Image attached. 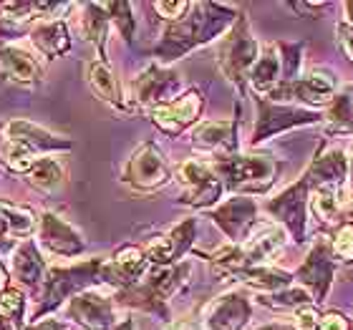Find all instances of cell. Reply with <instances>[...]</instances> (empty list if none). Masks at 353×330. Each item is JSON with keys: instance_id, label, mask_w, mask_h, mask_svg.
Segmentation results:
<instances>
[{"instance_id": "6da1fadb", "label": "cell", "mask_w": 353, "mask_h": 330, "mask_svg": "<svg viewBox=\"0 0 353 330\" xmlns=\"http://www.w3.org/2000/svg\"><path fill=\"white\" fill-rule=\"evenodd\" d=\"M235 10L228 6H217V3H192L190 10L179 18V21L170 23L164 30L162 41L154 48V56L162 63H172V61L182 59L184 53H190L197 45H205L222 36L225 30L235 23Z\"/></svg>"}, {"instance_id": "7a4b0ae2", "label": "cell", "mask_w": 353, "mask_h": 330, "mask_svg": "<svg viewBox=\"0 0 353 330\" xmlns=\"http://www.w3.org/2000/svg\"><path fill=\"white\" fill-rule=\"evenodd\" d=\"M103 262H106V257H91V260H83L81 265H71V267H48L43 287H41L43 290L41 302L33 313V323H38V318L48 316L51 310L61 308L68 298L91 290L94 285H101Z\"/></svg>"}, {"instance_id": "3957f363", "label": "cell", "mask_w": 353, "mask_h": 330, "mask_svg": "<svg viewBox=\"0 0 353 330\" xmlns=\"http://www.w3.org/2000/svg\"><path fill=\"white\" fill-rule=\"evenodd\" d=\"M210 167L220 176L222 187L243 197L263 194L272 187L280 167L270 154H228L217 156Z\"/></svg>"}, {"instance_id": "277c9868", "label": "cell", "mask_w": 353, "mask_h": 330, "mask_svg": "<svg viewBox=\"0 0 353 330\" xmlns=\"http://www.w3.org/2000/svg\"><path fill=\"white\" fill-rule=\"evenodd\" d=\"M190 275V262L170 265V267H157L147 280H139L134 287L119 290L117 300L119 305L126 308L147 310L152 316H159L162 320H170V308H167V298L182 285Z\"/></svg>"}, {"instance_id": "5b68a950", "label": "cell", "mask_w": 353, "mask_h": 330, "mask_svg": "<svg viewBox=\"0 0 353 330\" xmlns=\"http://www.w3.org/2000/svg\"><path fill=\"white\" fill-rule=\"evenodd\" d=\"M260 56V45L252 38L250 25L245 21V15H237L230 33L220 41L217 48V63H220L222 74L235 83L240 91L248 86V74H250L252 63Z\"/></svg>"}, {"instance_id": "8992f818", "label": "cell", "mask_w": 353, "mask_h": 330, "mask_svg": "<svg viewBox=\"0 0 353 330\" xmlns=\"http://www.w3.org/2000/svg\"><path fill=\"white\" fill-rule=\"evenodd\" d=\"M313 187H321L318 179L305 169V174L288 189H283L275 199H270L265 209L293 235L298 245L305 243V225H308V197Z\"/></svg>"}, {"instance_id": "52a82bcc", "label": "cell", "mask_w": 353, "mask_h": 330, "mask_svg": "<svg viewBox=\"0 0 353 330\" xmlns=\"http://www.w3.org/2000/svg\"><path fill=\"white\" fill-rule=\"evenodd\" d=\"M170 167L154 141H144L121 169V182L137 192H157L170 184Z\"/></svg>"}, {"instance_id": "ba28073f", "label": "cell", "mask_w": 353, "mask_h": 330, "mask_svg": "<svg viewBox=\"0 0 353 330\" xmlns=\"http://www.w3.org/2000/svg\"><path fill=\"white\" fill-rule=\"evenodd\" d=\"M318 121H321L318 111L298 109V106H290V103H275L258 96V121H255L250 144H260V141L270 139V136H275L280 132H288V129H295V126L318 124Z\"/></svg>"}, {"instance_id": "9c48e42d", "label": "cell", "mask_w": 353, "mask_h": 330, "mask_svg": "<svg viewBox=\"0 0 353 330\" xmlns=\"http://www.w3.org/2000/svg\"><path fill=\"white\" fill-rule=\"evenodd\" d=\"M176 179L187 189L182 197V205L197 207V209L212 207L222 197V189H225L220 176L214 174V169L207 162H197V159H184L176 167Z\"/></svg>"}, {"instance_id": "30bf717a", "label": "cell", "mask_w": 353, "mask_h": 330, "mask_svg": "<svg viewBox=\"0 0 353 330\" xmlns=\"http://www.w3.org/2000/svg\"><path fill=\"white\" fill-rule=\"evenodd\" d=\"M336 96V76L328 71H313V74L303 76V79H293V81H283L268 94V101L275 103H310V106H323L331 103Z\"/></svg>"}, {"instance_id": "8fae6325", "label": "cell", "mask_w": 353, "mask_h": 330, "mask_svg": "<svg viewBox=\"0 0 353 330\" xmlns=\"http://www.w3.org/2000/svg\"><path fill=\"white\" fill-rule=\"evenodd\" d=\"M333 270H336V260H333L331 243L325 237H318L316 245L310 247L308 257H305V262L295 270L293 278L310 295V300L323 302V298L328 295V287H331Z\"/></svg>"}, {"instance_id": "7c38bea8", "label": "cell", "mask_w": 353, "mask_h": 330, "mask_svg": "<svg viewBox=\"0 0 353 330\" xmlns=\"http://www.w3.org/2000/svg\"><path fill=\"white\" fill-rule=\"evenodd\" d=\"M179 88H182V81L174 71L159 66V63H152L134 79L132 99L139 106H147L149 111H154L159 106H167L170 101H174L179 96Z\"/></svg>"}, {"instance_id": "4fadbf2b", "label": "cell", "mask_w": 353, "mask_h": 330, "mask_svg": "<svg viewBox=\"0 0 353 330\" xmlns=\"http://www.w3.org/2000/svg\"><path fill=\"white\" fill-rule=\"evenodd\" d=\"M66 316L81 325L83 330H114V325L119 323L117 302L94 287L71 298Z\"/></svg>"}, {"instance_id": "5bb4252c", "label": "cell", "mask_w": 353, "mask_h": 330, "mask_svg": "<svg viewBox=\"0 0 353 330\" xmlns=\"http://www.w3.org/2000/svg\"><path fill=\"white\" fill-rule=\"evenodd\" d=\"M210 220H214V225L225 232V237L230 240V245H240L250 237V229L255 227L258 220V205L252 197H237L222 202L220 207L210 209Z\"/></svg>"}, {"instance_id": "9a60e30c", "label": "cell", "mask_w": 353, "mask_h": 330, "mask_svg": "<svg viewBox=\"0 0 353 330\" xmlns=\"http://www.w3.org/2000/svg\"><path fill=\"white\" fill-rule=\"evenodd\" d=\"M38 245L56 257H79L86 249L83 235L74 229L61 214L43 212L38 227Z\"/></svg>"}, {"instance_id": "2e32d148", "label": "cell", "mask_w": 353, "mask_h": 330, "mask_svg": "<svg viewBox=\"0 0 353 330\" xmlns=\"http://www.w3.org/2000/svg\"><path fill=\"white\" fill-rule=\"evenodd\" d=\"M3 139L18 141L23 147H28L33 154H46V152H68L74 147V141L68 136H59V134L48 132L43 126L30 124L26 118H10L3 126Z\"/></svg>"}, {"instance_id": "e0dca14e", "label": "cell", "mask_w": 353, "mask_h": 330, "mask_svg": "<svg viewBox=\"0 0 353 330\" xmlns=\"http://www.w3.org/2000/svg\"><path fill=\"white\" fill-rule=\"evenodd\" d=\"M199 111H202V94H199L197 88H190V91L176 96L174 101H170L167 106H159V109L152 111V121L164 134L176 136V134H182L187 126L197 121Z\"/></svg>"}, {"instance_id": "ac0fdd59", "label": "cell", "mask_w": 353, "mask_h": 330, "mask_svg": "<svg viewBox=\"0 0 353 330\" xmlns=\"http://www.w3.org/2000/svg\"><path fill=\"white\" fill-rule=\"evenodd\" d=\"M147 257L141 252V247L137 245H126V247L117 249L111 260L103 262V282L117 290H126L134 287L144 278L147 272Z\"/></svg>"}, {"instance_id": "d6986e66", "label": "cell", "mask_w": 353, "mask_h": 330, "mask_svg": "<svg viewBox=\"0 0 353 330\" xmlns=\"http://www.w3.org/2000/svg\"><path fill=\"white\" fill-rule=\"evenodd\" d=\"M250 320V300L243 293H225L205 310L202 330H243Z\"/></svg>"}, {"instance_id": "ffe728a7", "label": "cell", "mask_w": 353, "mask_h": 330, "mask_svg": "<svg viewBox=\"0 0 353 330\" xmlns=\"http://www.w3.org/2000/svg\"><path fill=\"white\" fill-rule=\"evenodd\" d=\"M192 147L217 156L237 152V118H214L199 124L192 134Z\"/></svg>"}, {"instance_id": "44dd1931", "label": "cell", "mask_w": 353, "mask_h": 330, "mask_svg": "<svg viewBox=\"0 0 353 330\" xmlns=\"http://www.w3.org/2000/svg\"><path fill=\"white\" fill-rule=\"evenodd\" d=\"M10 270H13L15 282L28 290V293H38L43 287L46 278V260L38 249L36 240H23L18 247H15L13 257H10Z\"/></svg>"}, {"instance_id": "7402d4cb", "label": "cell", "mask_w": 353, "mask_h": 330, "mask_svg": "<svg viewBox=\"0 0 353 330\" xmlns=\"http://www.w3.org/2000/svg\"><path fill=\"white\" fill-rule=\"evenodd\" d=\"M0 71L6 79H10L13 83H21V86H33L43 79L41 61L30 51L13 43L0 45Z\"/></svg>"}, {"instance_id": "603a6c76", "label": "cell", "mask_w": 353, "mask_h": 330, "mask_svg": "<svg viewBox=\"0 0 353 330\" xmlns=\"http://www.w3.org/2000/svg\"><path fill=\"white\" fill-rule=\"evenodd\" d=\"M86 83L88 88L94 91V96H99L103 103H109L111 109L117 111H129V103L124 99V91H121V83H119L117 74L111 71V66L106 61H88L86 66Z\"/></svg>"}, {"instance_id": "cb8c5ba5", "label": "cell", "mask_w": 353, "mask_h": 330, "mask_svg": "<svg viewBox=\"0 0 353 330\" xmlns=\"http://www.w3.org/2000/svg\"><path fill=\"white\" fill-rule=\"evenodd\" d=\"M30 43L43 59H59L71 51V36H68V25L59 18H46L38 21L28 30Z\"/></svg>"}, {"instance_id": "d4e9b609", "label": "cell", "mask_w": 353, "mask_h": 330, "mask_svg": "<svg viewBox=\"0 0 353 330\" xmlns=\"http://www.w3.org/2000/svg\"><path fill=\"white\" fill-rule=\"evenodd\" d=\"M285 243V229L283 227H265L258 235L248 237L245 243H240V255H243L245 270L248 267H258L265 260H270Z\"/></svg>"}, {"instance_id": "484cf974", "label": "cell", "mask_w": 353, "mask_h": 330, "mask_svg": "<svg viewBox=\"0 0 353 330\" xmlns=\"http://www.w3.org/2000/svg\"><path fill=\"white\" fill-rule=\"evenodd\" d=\"M280 79H283V68H280L278 45L275 43L263 45L258 61L252 63L250 74H248V83H250L258 94H270L272 88L280 83Z\"/></svg>"}, {"instance_id": "4316f807", "label": "cell", "mask_w": 353, "mask_h": 330, "mask_svg": "<svg viewBox=\"0 0 353 330\" xmlns=\"http://www.w3.org/2000/svg\"><path fill=\"white\" fill-rule=\"evenodd\" d=\"M36 229V217L18 205H10L0 199V243H13V240H30Z\"/></svg>"}, {"instance_id": "83f0119b", "label": "cell", "mask_w": 353, "mask_h": 330, "mask_svg": "<svg viewBox=\"0 0 353 330\" xmlns=\"http://www.w3.org/2000/svg\"><path fill=\"white\" fill-rule=\"evenodd\" d=\"M81 33L86 41L99 48V61H106V33H109V15L103 10V3H83L81 18H79Z\"/></svg>"}, {"instance_id": "f1b7e54d", "label": "cell", "mask_w": 353, "mask_h": 330, "mask_svg": "<svg viewBox=\"0 0 353 330\" xmlns=\"http://www.w3.org/2000/svg\"><path fill=\"white\" fill-rule=\"evenodd\" d=\"M237 278L243 280L245 285L255 287V290H263L268 293H278V290H285V287L293 285V275L285 270H278V267H268V265H258V267H248V270L237 272Z\"/></svg>"}, {"instance_id": "f546056e", "label": "cell", "mask_w": 353, "mask_h": 330, "mask_svg": "<svg viewBox=\"0 0 353 330\" xmlns=\"http://www.w3.org/2000/svg\"><path fill=\"white\" fill-rule=\"evenodd\" d=\"M63 176H66V169H63V164H61L56 156H41V159L30 167L26 179H28V184H33L36 189L51 194V192H56L61 184H63Z\"/></svg>"}, {"instance_id": "4dcf8cb0", "label": "cell", "mask_w": 353, "mask_h": 330, "mask_svg": "<svg viewBox=\"0 0 353 330\" xmlns=\"http://www.w3.org/2000/svg\"><path fill=\"white\" fill-rule=\"evenodd\" d=\"M328 129L333 134H346V132H353V91L346 88V91H341L331 99L328 103Z\"/></svg>"}, {"instance_id": "1f68e13d", "label": "cell", "mask_w": 353, "mask_h": 330, "mask_svg": "<svg viewBox=\"0 0 353 330\" xmlns=\"http://www.w3.org/2000/svg\"><path fill=\"white\" fill-rule=\"evenodd\" d=\"M339 189L341 187H333V184H321L310 192L308 207L321 222H333V217L339 214Z\"/></svg>"}, {"instance_id": "d6a6232c", "label": "cell", "mask_w": 353, "mask_h": 330, "mask_svg": "<svg viewBox=\"0 0 353 330\" xmlns=\"http://www.w3.org/2000/svg\"><path fill=\"white\" fill-rule=\"evenodd\" d=\"M0 162L6 164L10 172H15V174L26 176L30 172V167L38 162V156L33 154L28 147L18 144V141L3 139V141H0Z\"/></svg>"}, {"instance_id": "836d02e7", "label": "cell", "mask_w": 353, "mask_h": 330, "mask_svg": "<svg viewBox=\"0 0 353 330\" xmlns=\"http://www.w3.org/2000/svg\"><path fill=\"white\" fill-rule=\"evenodd\" d=\"M0 318H6L15 330L26 328V323H23V318H26V298H23L18 287L8 285L0 293Z\"/></svg>"}, {"instance_id": "e575fe53", "label": "cell", "mask_w": 353, "mask_h": 330, "mask_svg": "<svg viewBox=\"0 0 353 330\" xmlns=\"http://www.w3.org/2000/svg\"><path fill=\"white\" fill-rule=\"evenodd\" d=\"M263 305H270L275 310H298L303 305H310V295L303 287H285L278 293H268L260 298Z\"/></svg>"}, {"instance_id": "d590c367", "label": "cell", "mask_w": 353, "mask_h": 330, "mask_svg": "<svg viewBox=\"0 0 353 330\" xmlns=\"http://www.w3.org/2000/svg\"><path fill=\"white\" fill-rule=\"evenodd\" d=\"M278 45V53H280V68H283V81H293L298 79V71H301V56H303V43H285V41H280Z\"/></svg>"}, {"instance_id": "8d00e7d4", "label": "cell", "mask_w": 353, "mask_h": 330, "mask_svg": "<svg viewBox=\"0 0 353 330\" xmlns=\"http://www.w3.org/2000/svg\"><path fill=\"white\" fill-rule=\"evenodd\" d=\"M103 10L109 15V23H114L119 28V33L124 36V41H132L137 21L132 15V6L129 3H103Z\"/></svg>"}, {"instance_id": "74e56055", "label": "cell", "mask_w": 353, "mask_h": 330, "mask_svg": "<svg viewBox=\"0 0 353 330\" xmlns=\"http://www.w3.org/2000/svg\"><path fill=\"white\" fill-rule=\"evenodd\" d=\"M331 252L333 257H341L343 262H353V225L346 222L336 229V235L331 240Z\"/></svg>"}, {"instance_id": "f35d334b", "label": "cell", "mask_w": 353, "mask_h": 330, "mask_svg": "<svg viewBox=\"0 0 353 330\" xmlns=\"http://www.w3.org/2000/svg\"><path fill=\"white\" fill-rule=\"evenodd\" d=\"M321 325V316H318V310L313 305H303L293 313V330H318Z\"/></svg>"}, {"instance_id": "ab89813d", "label": "cell", "mask_w": 353, "mask_h": 330, "mask_svg": "<svg viewBox=\"0 0 353 330\" xmlns=\"http://www.w3.org/2000/svg\"><path fill=\"white\" fill-rule=\"evenodd\" d=\"M190 6L192 3H184V0H174V3H154V10L159 15H162L164 21H170V23H174V21H179L187 10H190Z\"/></svg>"}, {"instance_id": "60d3db41", "label": "cell", "mask_w": 353, "mask_h": 330, "mask_svg": "<svg viewBox=\"0 0 353 330\" xmlns=\"http://www.w3.org/2000/svg\"><path fill=\"white\" fill-rule=\"evenodd\" d=\"M318 330H348V320L341 313H328V316L321 318Z\"/></svg>"}, {"instance_id": "b9f144b4", "label": "cell", "mask_w": 353, "mask_h": 330, "mask_svg": "<svg viewBox=\"0 0 353 330\" xmlns=\"http://www.w3.org/2000/svg\"><path fill=\"white\" fill-rule=\"evenodd\" d=\"M339 41H341V45H343L346 56L353 61V25H348V23H341V25H339Z\"/></svg>"}, {"instance_id": "7bdbcfd3", "label": "cell", "mask_w": 353, "mask_h": 330, "mask_svg": "<svg viewBox=\"0 0 353 330\" xmlns=\"http://www.w3.org/2000/svg\"><path fill=\"white\" fill-rule=\"evenodd\" d=\"M23 330H66V325L59 323V320H43V323H33Z\"/></svg>"}, {"instance_id": "ee69618b", "label": "cell", "mask_w": 353, "mask_h": 330, "mask_svg": "<svg viewBox=\"0 0 353 330\" xmlns=\"http://www.w3.org/2000/svg\"><path fill=\"white\" fill-rule=\"evenodd\" d=\"M114 330H134V320H132V318H124L121 323L114 325Z\"/></svg>"}, {"instance_id": "f6af8a7d", "label": "cell", "mask_w": 353, "mask_h": 330, "mask_svg": "<svg viewBox=\"0 0 353 330\" xmlns=\"http://www.w3.org/2000/svg\"><path fill=\"white\" fill-rule=\"evenodd\" d=\"M6 287H8V272H6V267L0 265V293H3Z\"/></svg>"}, {"instance_id": "bcb514c9", "label": "cell", "mask_w": 353, "mask_h": 330, "mask_svg": "<svg viewBox=\"0 0 353 330\" xmlns=\"http://www.w3.org/2000/svg\"><path fill=\"white\" fill-rule=\"evenodd\" d=\"M258 330H293V328H288V325H278V323H272V325H263V328Z\"/></svg>"}, {"instance_id": "7dc6e473", "label": "cell", "mask_w": 353, "mask_h": 330, "mask_svg": "<svg viewBox=\"0 0 353 330\" xmlns=\"http://www.w3.org/2000/svg\"><path fill=\"white\" fill-rule=\"evenodd\" d=\"M0 330H15V328L10 323H8L6 318H0Z\"/></svg>"}, {"instance_id": "c3c4849f", "label": "cell", "mask_w": 353, "mask_h": 330, "mask_svg": "<svg viewBox=\"0 0 353 330\" xmlns=\"http://www.w3.org/2000/svg\"><path fill=\"white\" fill-rule=\"evenodd\" d=\"M170 330H192V325H187V323H179V325H172Z\"/></svg>"}, {"instance_id": "681fc988", "label": "cell", "mask_w": 353, "mask_h": 330, "mask_svg": "<svg viewBox=\"0 0 353 330\" xmlns=\"http://www.w3.org/2000/svg\"><path fill=\"white\" fill-rule=\"evenodd\" d=\"M0 141H3V124H0Z\"/></svg>"}, {"instance_id": "f907efd6", "label": "cell", "mask_w": 353, "mask_h": 330, "mask_svg": "<svg viewBox=\"0 0 353 330\" xmlns=\"http://www.w3.org/2000/svg\"><path fill=\"white\" fill-rule=\"evenodd\" d=\"M351 179H353V169H351Z\"/></svg>"}]
</instances>
